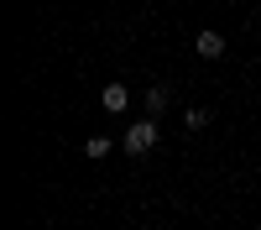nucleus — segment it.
<instances>
[{"instance_id":"obj_6","label":"nucleus","mask_w":261,"mask_h":230,"mask_svg":"<svg viewBox=\"0 0 261 230\" xmlns=\"http://www.w3.org/2000/svg\"><path fill=\"white\" fill-rule=\"evenodd\" d=\"M84 152H89V157H105V152H110V136H89V141H84Z\"/></svg>"},{"instance_id":"obj_5","label":"nucleus","mask_w":261,"mask_h":230,"mask_svg":"<svg viewBox=\"0 0 261 230\" xmlns=\"http://www.w3.org/2000/svg\"><path fill=\"white\" fill-rule=\"evenodd\" d=\"M183 125H188V131H204V125H209V110H204V105H193V110L183 115Z\"/></svg>"},{"instance_id":"obj_2","label":"nucleus","mask_w":261,"mask_h":230,"mask_svg":"<svg viewBox=\"0 0 261 230\" xmlns=\"http://www.w3.org/2000/svg\"><path fill=\"white\" fill-rule=\"evenodd\" d=\"M99 105H105V110H110V115H120L125 105H130V89H125V84H105V94H99Z\"/></svg>"},{"instance_id":"obj_4","label":"nucleus","mask_w":261,"mask_h":230,"mask_svg":"<svg viewBox=\"0 0 261 230\" xmlns=\"http://www.w3.org/2000/svg\"><path fill=\"white\" fill-rule=\"evenodd\" d=\"M167 99H172V89H167V84H151V89H146V115L157 120V115L167 110Z\"/></svg>"},{"instance_id":"obj_3","label":"nucleus","mask_w":261,"mask_h":230,"mask_svg":"<svg viewBox=\"0 0 261 230\" xmlns=\"http://www.w3.org/2000/svg\"><path fill=\"white\" fill-rule=\"evenodd\" d=\"M193 47H199V58H225V37L204 27V32H199V42H193Z\"/></svg>"},{"instance_id":"obj_1","label":"nucleus","mask_w":261,"mask_h":230,"mask_svg":"<svg viewBox=\"0 0 261 230\" xmlns=\"http://www.w3.org/2000/svg\"><path fill=\"white\" fill-rule=\"evenodd\" d=\"M120 141H125V152H130V157H146L151 146H157V120H151V115H146V120H136Z\"/></svg>"}]
</instances>
